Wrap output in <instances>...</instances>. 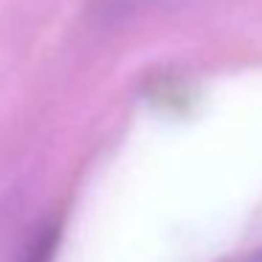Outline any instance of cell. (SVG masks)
Wrapping results in <instances>:
<instances>
[{
	"mask_svg": "<svg viewBox=\"0 0 262 262\" xmlns=\"http://www.w3.org/2000/svg\"><path fill=\"white\" fill-rule=\"evenodd\" d=\"M234 262H262V248H259V251H251V254H243V256H237Z\"/></svg>",
	"mask_w": 262,
	"mask_h": 262,
	"instance_id": "6da1fadb",
	"label": "cell"
}]
</instances>
